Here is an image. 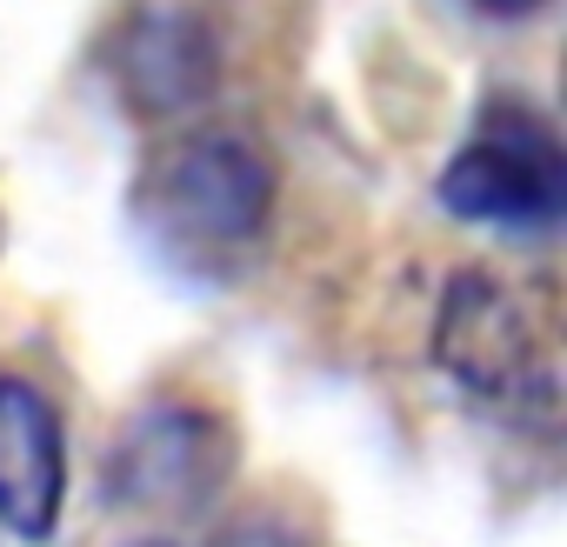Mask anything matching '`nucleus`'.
<instances>
[{
  "mask_svg": "<svg viewBox=\"0 0 567 547\" xmlns=\"http://www.w3.org/2000/svg\"><path fill=\"white\" fill-rule=\"evenodd\" d=\"M441 207L481 227H507V234H547L567 207V161L554 147V134L527 114H487L481 134L447 161L441 174Z\"/></svg>",
  "mask_w": 567,
  "mask_h": 547,
  "instance_id": "2",
  "label": "nucleus"
},
{
  "mask_svg": "<svg viewBox=\"0 0 567 547\" xmlns=\"http://www.w3.org/2000/svg\"><path fill=\"white\" fill-rule=\"evenodd\" d=\"M434 361L481 401H507L534 381V334L494 274H454L434 321Z\"/></svg>",
  "mask_w": 567,
  "mask_h": 547,
  "instance_id": "3",
  "label": "nucleus"
},
{
  "mask_svg": "<svg viewBox=\"0 0 567 547\" xmlns=\"http://www.w3.org/2000/svg\"><path fill=\"white\" fill-rule=\"evenodd\" d=\"M474 8H487V14H501V21H527L534 8H547V0H474Z\"/></svg>",
  "mask_w": 567,
  "mask_h": 547,
  "instance_id": "7",
  "label": "nucleus"
},
{
  "mask_svg": "<svg viewBox=\"0 0 567 547\" xmlns=\"http://www.w3.org/2000/svg\"><path fill=\"white\" fill-rule=\"evenodd\" d=\"M227 474V427L194 407H147L114 447V494L141 507H174Z\"/></svg>",
  "mask_w": 567,
  "mask_h": 547,
  "instance_id": "5",
  "label": "nucleus"
},
{
  "mask_svg": "<svg viewBox=\"0 0 567 547\" xmlns=\"http://www.w3.org/2000/svg\"><path fill=\"white\" fill-rule=\"evenodd\" d=\"M114 74L134 107L181 114L214 87V41L194 14H134L114 41Z\"/></svg>",
  "mask_w": 567,
  "mask_h": 547,
  "instance_id": "6",
  "label": "nucleus"
},
{
  "mask_svg": "<svg viewBox=\"0 0 567 547\" xmlns=\"http://www.w3.org/2000/svg\"><path fill=\"white\" fill-rule=\"evenodd\" d=\"M134 207L161 247L187 260H214L247 247L267 227L274 167L240 134H181L147 161Z\"/></svg>",
  "mask_w": 567,
  "mask_h": 547,
  "instance_id": "1",
  "label": "nucleus"
},
{
  "mask_svg": "<svg viewBox=\"0 0 567 547\" xmlns=\"http://www.w3.org/2000/svg\"><path fill=\"white\" fill-rule=\"evenodd\" d=\"M68 494V447L61 414L34 381L0 374V527L21 540H48Z\"/></svg>",
  "mask_w": 567,
  "mask_h": 547,
  "instance_id": "4",
  "label": "nucleus"
}]
</instances>
